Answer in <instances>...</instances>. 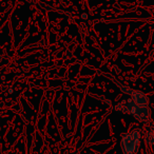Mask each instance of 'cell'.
<instances>
[{
	"label": "cell",
	"instance_id": "obj_1",
	"mask_svg": "<svg viewBox=\"0 0 154 154\" xmlns=\"http://www.w3.org/2000/svg\"><path fill=\"white\" fill-rule=\"evenodd\" d=\"M118 112H122V113H129L133 115L135 118L143 122H148L150 119V109H148L147 106H140L136 103L135 101L128 99V100L122 101V103L116 106L115 108Z\"/></svg>",
	"mask_w": 154,
	"mask_h": 154
},
{
	"label": "cell",
	"instance_id": "obj_2",
	"mask_svg": "<svg viewBox=\"0 0 154 154\" xmlns=\"http://www.w3.org/2000/svg\"><path fill=\"white\" fill-rule=\"evenodd\" d=\"M141 134L139 130H133L130 133L124 134L122 138V150L124 154H137L140 146Z\"/></svg>",
	"mask_w": 154,
	"mask_h": 154
},
{
	"label": "cell",
	"instance_id": "obj_3",
	"mask_svg": "<svg viewBox=\"0 0 154 154\" xmlns=\"http://www.w3.org/2000/svg\"><path fill=\"white\" fill-rule=\"evenodd\" d=\"M120 87V86H118ZM120 88H122V87H120ZM122 90L124 91H127V93H129V94L132 96L133 98V101H135L136 103H138V105L140 106H148V103H149V100H148V97L146 96L145 94H143L141 92H138V91H133L131 90V89H124L122 88Z\"/></svg>",
	"mask_w": 154,
	"mask_h": 154
},
{
	"label": "cell",
	"instance_id": "obj_4",
	"mask_svg": "<svg viewBox=\"0 0 154 154\" xmlns=\"http://www.w3.org/2000/svg\"><path fill=\"white\" fill-rule=\"evenodd\" d=\"M145 140L147 143V145L153 146L154 145V129H151L147 132L145 137Z\"/></svg>",
	"mask_w": 154,
	"mask_h": 154
}]
</instances>
